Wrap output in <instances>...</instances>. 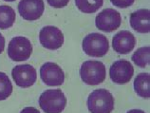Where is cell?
<instances>
[{"label":"cell","mask_w":150,"mask_h":113,"mask_svg":"<svg viewBox=\"0 0 150 113\" xmlns=\"http://www.w3.org/2000/svg\"><path fill=\"white\" fill-rule=\"evenodd\" d=\"M88 108L90 113H111L114 109L113 95L108 89H95L88 98Z\"/></svg>","instance_id":"obj_1"},{"label":"cell","mask_w":150,"mask_h":113,"mask_svg":"<svg viewBox=\"0 0 150 113\" xmlns=\"http://www.w3.org/2000/svg\"><path fill=\"white\" fill-rule=\"evenodd\" d=\"M66 105L67 98L61 89H48L39 97V106L45 113H61Z\"/></svg>","instance_id":"obj_2"},{"label":"cell","mask_w":150,"mask_h":113,"mask_svg":"<svg viewBox=\"0 0 150 113\" xmlns=\"http://www.w3.org/2000/svg\"><path fill=\"white\" fill-rule=\"evenodd\" d=\"M80 76L86 85H97L105 80V67L100 61H86L81 66Z\"/></svg>","instance_id":"obj_3"},{"label":"cell","mask_w":150,"mask_h":113,"mask_svg":"<svg viewBox=\"0 0 150 113\" xmlns=\"http://www.w3.org/2000/svg\"><path fill=\"white\" fill-rule=\"evenodd\" d=\"M83 49L91 57H103L109 49L108 39L100 33L88 34L83 40Z\"/></svg>","instance_id":"obj_4"},{"label":"cell","mask_w":150,"mask_h":113,"mask_svg":"<svg viewBox=\"0 0 150 113\" xmlns=\"http://www.w3.org/2000/svg\"><path fill=\"white\" fill-rule=\"evenodd\" d=\"M33 53V46L28 38L24 36L13 37L8 46V55L14 62L28 60Z\"/></svg>","instance_id":"obj_5"},{"label":"cell","mask_w":150,"mask_h":113,"mask_svg":"<svg viewBox=\"0 0 150 113\" xmlns=\"http://www.w3.org/2000/svg\"><path fill=\"white\" fill-rule=\"evenodd\" d=\"M121 14L113 9H105L96 16L95 25L98 30L111 32L121 26Z\"/></svg>","instance_id":"obj_6"},{"label":"cell","mask_w":150,"mask_h":113,"mask_svg":"<svg viewBox=\"0 0 150 113\" xmlns=\"http://www.w3.org/2000/svg\"><path fill=\"white\" fill-rule=\"evenodd\" d=\"M40 77L43 83L49 87H60L65 81V73L57 64L47 62L40 69Z\"/></svg>","instance_id":"obj_7"},{"label":"cell","mask_w":150,"mask_h":113,"mask_svg":"<svg viewBox=\"0 0 150 113\" xmlns=\"http://www.w3.org/2000/svg\"><path fill=\"white\" fill-rule=\"evenodd\" d=\"M134 74L133 66L126 60H118L109 69V77L114 83L124 85L132 79Z\"/></svg>","instance_id":"obj_8"},{"label":"cell","mask_w":150,"mask_h":113,"mask_svg":"<svg viewBox=\"0 0 150 113\" xmlns=\"http://www.w3.org/2000/svg\"><path fill=\"white\" fill-rule=\"evenodd\" d=\"M11 76L16 85L20 88L31 87L37 79V73L31 65H17L11 71Z\"/></svg>","instance_id":"obj_9"},{"label":"cell","mask_w":150,"mask_h":113,"mask_svg":"<svg viewBox=\"0 0 150 113\" xmlns=\"http://www.w3.org/2000/svg\"><path fill=\"white\" fill-rule=\"evenodd\" d=\"M39 41L47 49H58L64 44V34L56 27L47 26L40 30Z\"/></svg>","instance_id":"obj_10"},{"label":"cell","mask_w":150,"mask_h":113,"mask_svg":"<svg viewBox=\"0 0 150 113\" xmlns=\"http://www.w3.org/2000/svg\"><path fill=\"white\" fill-rule=\"evenodd\" d=\"M44 9L43 0H21L18 4L19 14L28 21H34L40 18Z\"/></svg>","instance_id":"obj_11"},{"label":"cell","mask_w":150,"mask_h":113,"mask_svg":"<svg viewBox=\"0 0 150 113\" xmlns=\"http://www.w3.org/2000/svg\"><path fill=\"white\" fill-rule=\"evenodd\" d=\"M136 46V38L128 30H121L114 35L112 47L119 54H127L132 52Z\"/></svg>","instance_id":"obj_12"},{"label":"cell","mask_w":150,"mask_h":113,"mask_svg":"<svg viewBox=\"0 0 150 113\" xmlns=\"http://www.w3.org/2000/svg\"><path fill=\"white\" fill-rule=\"evenodd\" d=\"M130 26L139 33H148L150 32V11L138 10L130 14Z\"/></svg>","instance_id":"obj_13"},{"label":"cell","mask_w":150,"mask_h":113,"mask_svg":"<svg viewBox=\"0 0 150 113\" xmlns=\"http://www.w3.org/2000/svg\"><path fill=\"white\" fill-rule=\"evenodd\" d=\"M134 89L138 95L148 99L150 97V75L147 72L140 73L134 80Z\"/></svg>","instance_id":"obj_14"},{"label":"cell","mask_w":150,"mask_h":113,"mask_svg":"<svg viewBox=\"0 0 150 113\" xmlns=\"http://www.w3.org/2000/svg\"><path fill=\"white\" fill-rule=\"evenodd\" d=\"M15 15L14 10L9 5H1L0 6V29L7 30L11 28L14 24Z\"/></svg>","instance_id":"obj_15"},{"label":"cell","mask_w":150,"mask_h":113,"mask_svg":"<svg viewBox=\"0 0 150 113\" xmlns=\"http://www.w3.org/2000/svg\"><path fill=\"white\" fill-rule=\"evenodd\" d=\"M134 64L140 68H145L149 65L150 62V48L149 47H143L138 49L133 53L131 57Z\"/></svg>","instance_id":"obj_16"},{"label":"cell","mask_w":150,"mask_h":113,"mask_svg":"<svg viewBox=\"0 0 150 113\" xmlns=\"http://www.w3.org/2000/svg\"><path fill=\"white\" fill-rule=\"evenodd\" d=\"M104 0H75V4L82 13H93L103 6Z\"/></svg>","instance_id":"obj_17"},{"label":"cell","mask_w":150,"mask_h":113,"mask_svg":"<svg viewBox=\"0 0 150 113\" xmlns=\"http://www.w3.org/2000/svg\"><path fill=\"white\" fill-rule=\"evenodd\" d=\"M11 92H13V85L10 78L4 72H0V101L8 99Z\"/></svg>","instance_id":"obj_18"},{"label":"cell","mask_w":150,"mask_h":113,"mask_svg":"<svg viewBox=\"0 0 150 113\" xmlns=\"http://www.w3.org/2000/svg\"><path fill=\"white\" fill-rule=\"evenodd\" d=\"M114 6H116L120 9H125V8H128L135 2V0H110Z\"/></svg>","instance_id":"obj_19"},{"label":"cell","mask_w":150,"mask_h":113,"mask_svg":"<svg viewBox=\"0 0 150 113\" xmlns=\"http://www.w3.org/2000/svg\"><path fill=\"white\" fill-rule=\"evenodd\" d=\"M48 4L55 9H62L65 8L69 3V0H47Z\"/></svg>","instance_id":"obj_20"},{"label":"cell","mask_w":150,"mask_h":113,"mask_svg":"<svg viewBox=\"0 0 150 113\" xmlns=\"http://www.w3.org/2000/svg\"><path fill=\"white\" fill-rule=\"evenodd\" d=\"M20 113H40V111L37 110L35 107H25L23 110H21Z\"/></svg>","instance_id":"obj_21"},{"label":"cell","mask_w":150,"mask_h":113,"mask_svg":"<svg viewBox=\"0 0 150 113\" xmlns=\"http://www.w3.org/2000/svg\"><path fill=\"white\" fill-rule=\"evenodd\" d=\"M4 48H5V38L0 33V54L3 52Z\"/></svg>","instance_id":"obj_22"},{"label":"cell","mask_w":150,"mask_h":113,"mask_svg":"<svg viewBox=\"0 0 150 113\" xmlns=\"http://www.w3.org/2000/svg\"><path fill=\"white\" fill-rule=\"evenodd\" d=\"M126 113H145V112L143 110H140V109H132V110L127 111Z\"/></svg>","instance_id":"obj_23"},{"label":"cell","mask_w":150,"mask_h":113,"mask_svg":"<svg viewBox=\"0 0 150 113\" xmlns=\"http://www.w3.org/2000/svg\"><path fill=\"white\" fill-rule=\"evenodd\" d=\"M4 1H6V2H13V1H15V0H4Z\"/></svg>","instance_id":"obj_24"}]
</instances>
